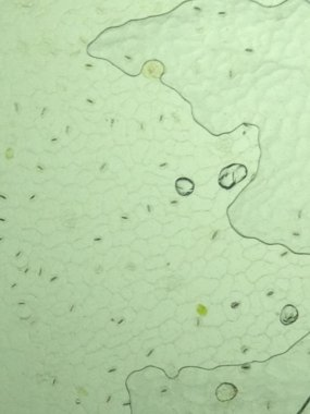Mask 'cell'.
Listing matches in <instances>:
<instances>
[{"instance_id": "6da1fadb", "label": "cell", "mask_w": 310, "mask_h": 414, "mask_svg": "<svg viewBox=\"0 0 310 414\" xmlns=\"http://www.w3.org/2000/svg\"><path fill=\"white\" fill-rule=\"evenodd\" d=\"M247 167L243 164H231L221 170L219 186L224 190H231L247 177Z\"/></svg>"}, {"instance_id": "7a4b0ae2", "label": "cell", "mask_w": 310, "mask_h": 414, "mask_svg": "<svg viewBox=\"0 0 310 414\" xmlns=\"http://www.w3.org/2000/svg\"><path fill=\"white\" fill-rule=\"evenodd\" d=\"M237 387L232 383H222L216 389V397L220 402L231 401L237 395Z\"/></svg>"}, {"instance_id": "3957f363", "label": "cell", "mask_w": 310, "mask_h": 414, "mask_svg": "<svg viewBox=\"0 0 310 414\" xmlns=\"http://www.w3.org/2000/svg\"><path fill=\"white\" fill-rule=\"evenodd\" d=\"M298 309L295 305L286 304L280 313V322L284 326L293 325L298 320Z\"/></svg>"}, {"instance_id": "277c9868", "label": "cell", "mask_w": 310, "mask_h": 414, "mask_svg": "<svg viewBox=\"0 0 310 414\" xmlns=\"http://www.w3.org/2000/svg\"><path fill=\"white\" fill-rule=\"evenodd\" d=\"M195 183L189 178H179L176 181V190L179 195L188 196L194 192Z\"/></svg>"}, {"instance_id": "5b68a950", "label": "cell", "mask_w": 310, "mask_h": 414, "mask_svg": "<svg viewBox=\"0 0 310 414\" xmlns=\"http://www.w3.org/2000/svg\"><path fill=\"white\" fill-rule=\"evenodd\" d=\"M196 312H197L198 315L204 317V316H207V314H208V308H207L204 304H198L197 307H196Z\"/></svg>"}]
</instances>
